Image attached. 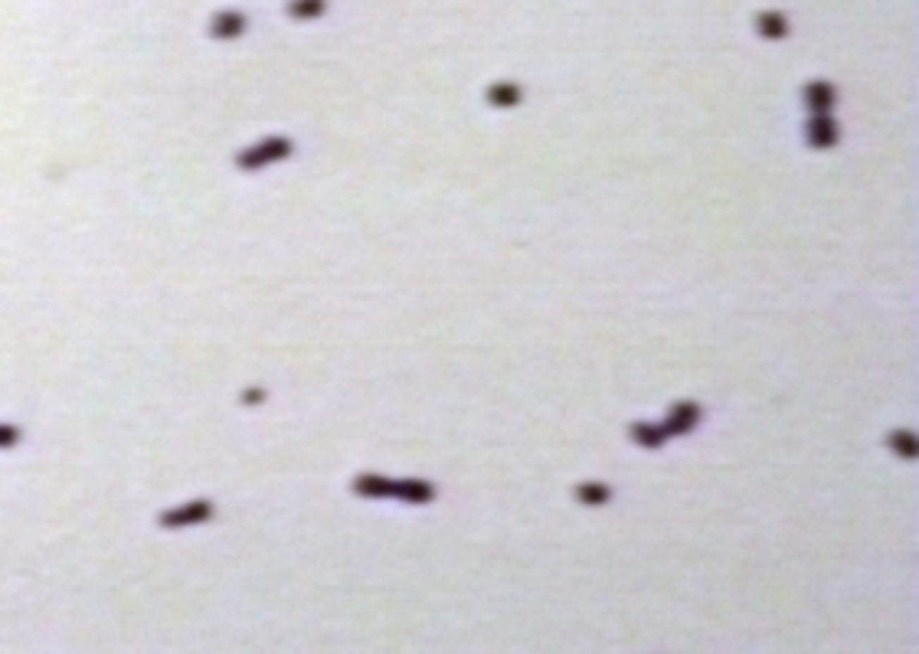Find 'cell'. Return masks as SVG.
<instances>
[{"mask_svg":"<svg viewBox=\"0 0 919 654\" xmlns=\"http://www.w3.org/2000/svg\"><path fill=\"white\" fill-rule=\"evenodd\" d=\"M808 144L812 147H834L838 144V125H834V118H828V111H821L808 121Z\"/></svg>","mask_w":919,"mask_h":654,"instance_id":"1","label":"cell"},{"mask_svg":"<svg viewBox=\"0 0 919 654\" xmlns=\"http://www.w3.org/2000/svg\"><path fill=\"white\" fill-rule=\"evenodd\" d=\"M697 419H700V409L694 403H678L671 409L668 419H664V432L668 435H684V432H690L697 425Z\"/></svg>","mask_w":919,"mask_h":654,"instance_id":"2","label":"cell"},{"mask_svg":"<svg viewBox=\"0 0 919 654\" xmlns=\"http://www.w3.org/2000/svg\"><path fill=\"white\" fill-rule=\"evenodd\" d=\"M805 105L812 108L815 115L828 111V108L834 105V85H828V82H812V85L805 89Z\"/></svg>","mask_w":919,"mask_h":654,"instance_id":"3","label":"cell"},{"mask_svg":"<svg viewBox=\"0 0 919 654\" xmlns=\"http://www.w3.org/2000/svg\"><path fill=\"white\" fill-rule=\"evenodd\" d=\"M396 494L400 497H406V501H416V504H426V501H432V484H426V481H402V484H396Z\"/></svg>","mask_w":919,"mask_h":654,"instance_id":"4","label":"cell"},{"mask_svg":"<svg viewBox=\"0 0 919 654\" xmlns=\"http://www.w3.org/2000/svg\"><path fill=\"white\" fill-rule=\"evenodd\" d=\"M632 435H635V442H642V445H648V448L664 445V439H668L664 425H632Z\"/></svg>","mask_w":919,"mask_h":654,"instance_id":"5","label":"cell"},{"mask_svg":"<svg viewBox=\"0 0 919 654\" xmlns=\"http://www.w3.org/2000/svg\"><path fill=\"white\" fill-rule=\"evenodd\" d=\"M576 497H579L582 504H606L608 497H612V491H608V484L592 481V484H579V488H576Z\"/></svg>","mask_w":919,"mask_h":654,"instance_id":"6","label":"cell"},{"mask_svg":"<svg viewBox=\"0 0 919 654\" xmlns=\"http://www.w3.org/2000/svg\"><path fill=\"white\" fill-rule=\"evenodd\" d=\"M488 102L498 108H510L520 102V89L517 85H494V89L488 92Z\"/></svg>","mask_w":919,"mask_h":654,"instance_id":"7","label":"cell"},{"mask_svg":"<svg viewBox=\"0 0 919 654\" xmlns=\"http://www.w3.org/2000/svg\"><path fill=\"white\" fill-rule=\"evenodd\" d=\"M890 448L903 458H916V439H913V432H893Z\"/></svg>","mask_w":919,"mask_h":654,"instance_id":"8","label":"cell"},{"mask_svg":"<svg viewBox=\"0 0 919 654\" xmlns=\"http://www.w3.org/2000/svg\"><path fill=\"white\" fill-rule=\"evenodd\" d=\"M762 30H766V33H772V36H782V33H786V27H782V20H779V17H772V20H762Z\"/></svg>","mask_w":919,"mask_h":654,"instance_id":"9","label":"cell"}]
</instances>
